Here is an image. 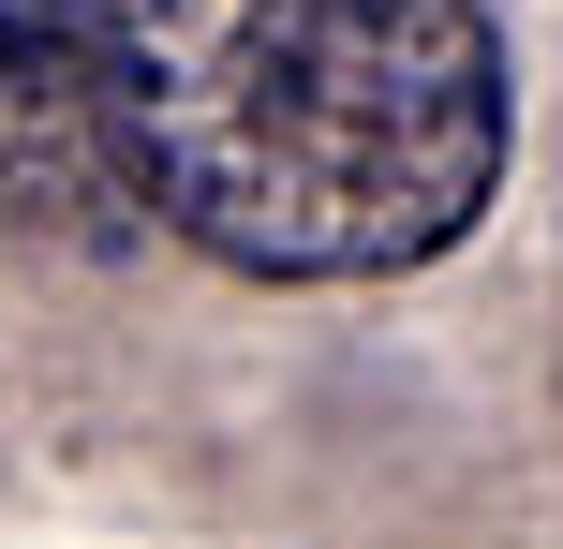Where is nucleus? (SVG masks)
Masks as SVG:
<instances>
[{
	"label": "nucleus",
	"mask_w": 563,
	"mask_h": 549,
	"mask_svg": "<svg viewBox=\"0 0 563 549\" xmlns=\"http://www.w3.org/2000/svg\"><path fill=\"white\" fill-rule=\"evenodd\" d=\"M59 119L238 283H400L519 149L489 0H15Z\"/></svg>",
	"instance_id": "f257e3e1"
}]
</instances>
